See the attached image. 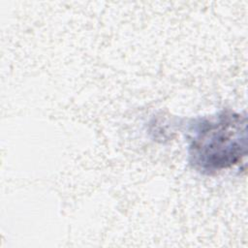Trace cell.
Instances as JSON below:
<instances>
[{"label": "cell", "mask_w": 248, "mask_h": 248, "mask_svg": "<svg viewBox=\"0 0 248 248\" xmlns=\"http://www.w3.org/2000/svg\"><path fill=\"white\" fill-rule=\"evenodd\" d=\"M246 126V116L230 109L193 119L187 130L192 167L212 174L239 163L247 150Z\"/></svg>", "instance_id": "1"}]
</instances>
